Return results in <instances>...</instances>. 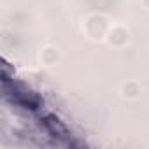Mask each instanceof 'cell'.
I'll use <instances>...</instances> for the list:
<instances>
[{"label":"cell","instance_id":"1","mask_svg":"<svg viewBox=\"0 0 149 149\" xmlns=\"http://www.w3.org/2000/svg\"><path fill=\"white\" fill-rule=\"evenodd\" d=\"M128 40V32L123 26H116L111 33H109V42L112 46H123Z\"/></svg>","mask_w":149,"mask_h":149},{"label":"cell","instance_id":"2","mask_svg":"<svg viewBox=\"0 0 149 149\" xmlns=\"http://www.w3.org/2000/svg\"><path fill=\"white\" fill-rule=\"evenodd\" d=\"M58 60H60V53H58L56 47L47 46V47L42 49V53H40V61H42L44 65H54Z\"/></svg>","mask_w":149,"mask_h":149},{"label":"cell","instance_id":"3","mask_svg":"<svg viewBox=\"0 0 149 149\" xmlns=\"http://www.w3.org/2000/svg\"><path fill=\"white\" fill-rule=\"evenodd\" d=\"M121 93H123V97H126V98H137L139 93H140V86H139L135 81H128V83H125V84L121 86Z\"/></svg>","mask_w":149,"mask_h":149},{"label":"cell","instance_id":"4","mask_svg":"<svg viewBox=\"0 0 149 149\" xmlns=\"http://www.w3.org/2000/svg\"><path fill=\"white\" fill-rule=\"evenodd\" d=\"M142 6H144L146 9H149V0H142Z\"/></svg>","mask_w":149,"mask_h":149}]
</instances>
